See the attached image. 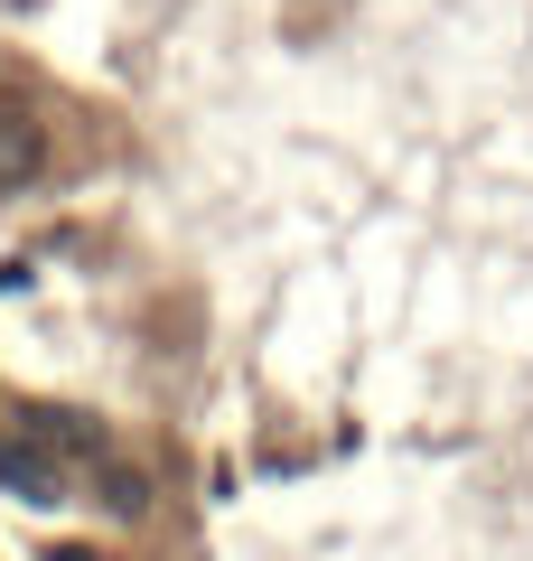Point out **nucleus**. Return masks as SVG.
Listing matches in <instances>:
<instances>
[{
  "mask_svg": "<svg viewBox=\"0 0 533 561\" xmlns=\"http://www.w3.org/2000/svg\"><path fill=\"white\" fill-rule=\"evenodd\" d=\"M0 486L29 496V505H57L66 496V468H57V449H47L38 431H20V440H0Z\"/></svg>",
  "mask_w": 533,
  "mask_h": 561,
  "instance_id": "nucleus-1",
  "label": "nucleus"
},
{
  "mask_svg": "<svg viewBox=\"0 0 533 561\" xmlns=\"http://www.w3.org/2000/svg\"><path fill=\"white\" fill-rule=\"evenodd\" d=\"M38 169H47V131H38V113L10 94V103H0V197H10V187H29Z\"/></svg>",
  "mask_w": 533,
  "mask_h": 561,
  "instance_id": "nucleus-2",
  "label": "nucleus"
},
{
  "mask_svg": "<svg viewBox=\"0 0 533 561\" xmlns=\"http://www.w3.org/2000/svg\"><path fill=\"white\" fill-rule=\"evenodd\" d=\"M103 496H113V515H140V505H150V496H140V478H132V468H113V478H103Z\"/></svg>",
  "mask_w": 533,
  "mask_h": 561,
  "instance_id": "nucleus-3",
  "label": "nucleus"
},
{
  "mask_svg": "<svg viewBox=\"0 0 533 561\" xmlns=\"http://www.w3.org/2000/svg\"><path fill=\"white\" fill-rule=\"evenodd\" d=\"M47 561H84V552H47Z\"/></svg>",
  "mask_w": 533,
  "mask_h": 561,
  "instance_id": "nucleus-4",
  "label": "nucleus"
}]
</instances>
